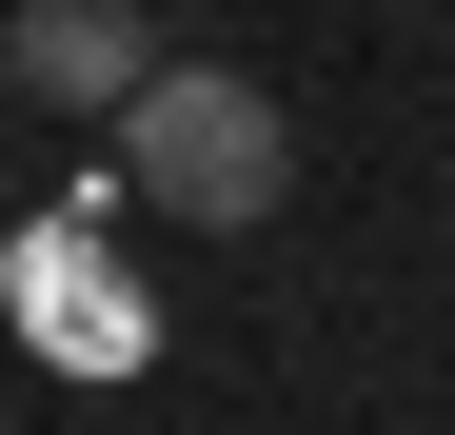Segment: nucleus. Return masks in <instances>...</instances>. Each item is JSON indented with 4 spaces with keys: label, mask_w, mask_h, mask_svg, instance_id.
I'll use <instances>...</instances> for the list:
<instances>
[{
    "label": "nucleus",
    "mask_w": 455,
    "mask_h": 435,
    "mask_svg": "<svg viewBox=\"0 0 455 435\" xmlns=\"http://www.w3.org/2000/svg\"><path fill=\"white\" fill-rule=\"evenodd\" d=\"M119 198H139V218H198V238H238V218L297 198V119L238 80V59H159V80L119 99Z\"/></svg>",
    "instance_id": "obj_1"
},
{
    "label": "nucleus",
    "mask_w": 455,
    "mask_h": 435,
    "mask_svg": "<svg viewBox=\"0 0 455 435\" xmlns=\"http://www.w3.org/2000/svg\"><path fill=\"white\" fill-rule=\"evenodd\" d=\"M0 80L60 99V119H119L159 80V20H139V0H20V20H0Z\"/></svg>",
    "instance_id": "obj_2"
}]
</instances>
